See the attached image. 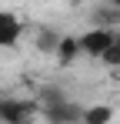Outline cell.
<instances>
[{
  "mask_svg": "<svg viewBox=\"0 0 120 124\" xmlns=\"http://www.w3.org/2000/svg\"><path fill=\"white\" fill-rule=\"evenodd\" d=\"M23 34V20L13 10H0V47H13Z\"/></svg>",
  "mask_w": 120,
  "mask_h": 124,
  "instance_id": "cell-3",
  "label": "cell"
},
{
  "mask_svg": "<svg viewBox=\"0 0 120 124\" xmlns=\"http://www.w3.org/2000/svg\"><path fill=\"white\" fill-rule=\"evenodd\" d=\"M113 111L107 104H93V107H83V124H110Z\"/></svg>",
  "mask_w": 120,
  "mask_h": 124,
  "instance_id": "cell-7",
  "label": "cell"
},
{
  "mask_svg": "<svg viewBox=\"0 0 120 124\" xmlns=\"http://www.w3.org/2000/svg\"><path fill=\"white\" fill-rule=\"evenodd\" d=\"M120 30H107V27H90L83 37H80V50L90 54V57H103L113 44H117Z\"/></svg>",
  "mask_w": 120,
  "mask_h": 124,
  "instance_id": "cell-1",
  "label": "cell"
},
{
  "mask_svg": "<svg viewBox=\"0 0 120 124\" xmlns=\"http://www.w3.org/2000/svg\"><path fill=\"white\" fill-rule=\"evenodd\" d=\"M43 117H47V124H83V107L67 101L53 111H43Z\"/></svg>",
  "mask_w": 120,
  "mask_h": 124,
  "instance_id": "cell-4",
  "label": "cell"
},
{
  "mask_svg": "<svg viewBox=\"0 0 120 124\" xmlns=\"http://www.w3.org/2000/svg\"><path fill=\"white\" fill-rule=\"evenodd\" d=\"M33 111H37V104L7 97V101H0V124H30Z\"/></svg>",
  "mask_w": 120,
  "mask_h": 124,
  "instance_id": "cell-2",
  "label": "cell"
},
{
  "mask_svg": "<svg viewBox=\"0 0 120 124\" xmlns=\"http://www.w3.org/2000/svg\"><path fill=\"white\" fill-rule=\"evenodd\" d=\"M100 61L107 64V67H120V37H117V44H113V47H110V50H107Z\"/></svg>",
  "mask_w": 120,
  "mask_h": 124,
  "instance_id": "cell-8",
  "label": "cell"
},
{
  "mask_svg": "<svg viewBox=\"0 0 120 124\" xmlns=\"http://www.w3.org/2000/svg\"><path fill=\"white\" fill-rule=\"evenodd\" d=\"M80 54H83V50H80V37H63V40L57 44V61L60 64H73Z\"/></svg>",
  "mask_w": 120,
  "mask_h": 124,
  "instance_id": "cell-6",
  "label": "cell"
},
{
  "mask_svg": "<svg viewBox=\"0 0 120 124\" xmlns=\"http://www.w3.org/2000/svg\"><path fill=\"white\" fill-rule=\"evenodd\" d=\"M93 23H97V27H107V30H117V23H120V3L97 7V10H93Z\"/></svg>",
  "mask_w": 120,
  "mask_h": 124,
  "instance_id": "cell-5",
  "label": "cell"
}]
</instances>
